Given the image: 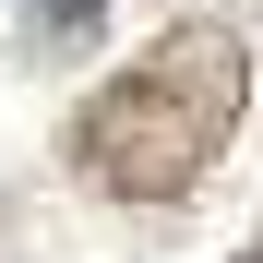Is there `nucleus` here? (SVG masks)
<instances>
[{
  "label": "nucleus",
  "instance_id": "obj_3",
  "mask_svg": "<svg viewBox=\"0 0 263 263\" xmlns=\"http://www.w3.org/2000/svg\"><path fill=\"white\" fill-rule=\"evenodd\" d=\"M239 263H263V239H251V251H239Z\"/></svg>",
  "mask_w": 263,
  "mask_h": 263
},
{
  "label": "nucleus",
  "instance_id": "obj_1",
  "mask_svg": "<svg viewBox=\"0 0 263 263\" xmlns=\"http://www.w3.org/2000/svg\"><path fill=\"white\" fill-rule=\"evenodd\" d=\"M239 108H251V48L228 24H167L120 84L84 96L72 167L108 203H180V192H203V167L228 156Z\"/></svg>",
  "mask_w": 263,
  "mask_h": 263
},
{
  "label": "nucleus",
  "instance_id": "obj_2",
  "mask_svg": "<svg viewBox=\"0 0 263 263\" xmlns=\"http://www.w3.org/2000/svg\"><path fill=\"white\" fill-rule=\"evenodd\" d=\"M108 0H36V48H84Z\"/></svg>",
  "mask_w": 263,
  "mask_h": 263
}]
</instances>
